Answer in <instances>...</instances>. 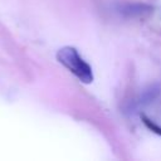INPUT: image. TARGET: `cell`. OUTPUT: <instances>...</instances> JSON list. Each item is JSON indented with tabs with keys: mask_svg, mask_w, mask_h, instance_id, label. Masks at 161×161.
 <instances>
[{
	"mask_svg": "<svg viewBox=\"0 0 161 161\" xmlns=\"http://www.w3.org/2000/svg\"><path fill=\"white\" fill-rule=\"evenodd\" d=\"M141 119H142V122H143V125L151 131V132H153V133H156V135H158V136H161V127L157 125V123H155L151 118H148L147 116H145V114H142L141 116Z\"/></svg>",
	"mask_w": 161,
	"mask_h": 161,
	"instance_id": "cell-2",
	"label": "cell"
},
{
	"mask_svg": "<svg viewBox=\"0 0 161 161\" xmlns=\"http://www.w3.org/2000/svg\"><path fill=\"white\" fill-rule=\"evenodd\" d=\"M58 62L73 73L80 82L91 83L93 80V72L91 65L78 54V50L73 47H63L57 52Z\"/></svg>",
	"mask_w": 161,
	"mask_h": 161,
	"instance_id": "cell-1",
	"label": "cell"
}]
</instances>
